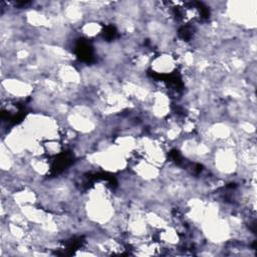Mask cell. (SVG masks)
<instances>
[{
  "instance_id": "2",
  "label": "cell",
  "mask_w": 257,
  "mask_h": 257,
  "mask_svg": "<svg viewBox=\"0 0 257 257\" xmlns=\"http://www.w3.org/2000/svg\"><path fill=\"white\" fill-rule=\"evenodd\" d=\"M177 59L171 52H162L161 54L153 57L150 62V67L156 73L170 74L177 68Z\"/></svg>"
},
{
  "instance_id": "1",
  "label": "cell",
  "mask_w": 257,
  "mask_h": 257,
  "mask_svg": "<svg viewBox=\"0 0 257 257\" xmlns=\"http://www.w3.org/2000/svg\"><path fill=\"white\" fill-rule=\"evenodd\" d=\"M2 95H6V98H25L32 96L35 91L34 83L24 80L17 76H7L2 78L1 81Z\"/></svg>"
},
{
  "instance_id": "3",
  "label": "cell",
  "mask_w": 257,
  "mask_h": 257,
  "mask_svg": "<svg viewBox=\"0 0 257 257\" xmlns=\"http://www.w3.org/2000/svg\"><path fill=\"white\" fill-rule=\"evenodd\" d=\"M79 31L87 38H93L98 36L102 31V25L99 21L88 19L83 21L79 26Z\"/></svg>"
}]
</instances>
